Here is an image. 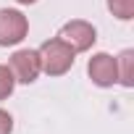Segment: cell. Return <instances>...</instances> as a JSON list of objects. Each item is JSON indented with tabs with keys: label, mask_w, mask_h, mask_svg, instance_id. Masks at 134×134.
I'll return each instance as SVG.
<instances>
[{
	"label": "cell",
	"mask_w": 134,
	"mask_h": 134,
	"mask_svg": "<svg viewBox=\"0 0 134 134\" xmlns=\"http://www.w3.org/2000/svg\"><path fill=\"white\" fill-rule=\"evenodd\" d=\"M37 53H40V63H42V74H47V76H66L74 69V60H76V53L58 34L45 40L37 47Z\"/></svg>",
	"instance_id": "obj_1"
},
{
	"label": "cell",
	"mask_w": 134,
	"mask_h": 134,
	"mask_svg": "<svg viewBox=\"0 0 134 134\" xmlns=\"http://www.w3.org/2000/svg\"><path fill=\"white\" fill-rule=\"evenodd\" d=\"M58 37L69 45L74 53H90L95 47V42H97V29L87 19H71V21H66L60 26Z\"/></svg>",
	"instance_id": "obj_2"
},
{
	"label": "cell",
	"mask_w": 134,
	"mask_h": 134,
	"mask_svg": "<svg viewBox=\"0 0 134 134\" xmlns=\"http://www.w3.org/2000/svg\"><path fill=\"white\" fill-rule=\"evenodd\" d=\"M29 37V19L19 8H0V47H16Z\"/></svg>",
	"instance_id": "obj_3"
},
{
	"label": "cell",
	"mask_w": 134,
	"mask_h": 134,
	"mask_svg": "<svg viewBox=\"0 0 134 134\" xmlns=\"http://www.w3.org/2000/svg\"><path fill=\"white\" fill-rule=\"evenodd\" d=\"M8 69L13 71L16 84H34L42 74V63H40V53L32 47H19L11 53L8 58Z\"/></svg>",
	"instance_id": "obj_4"
},
{
	"label": "cell",
	"mask_w": 134,
	"mask_h": 134,
	"mask_svg": "<svg viewBox=\"0 0 134 134\" xmlns=\"http://www.w3.org/2000/svg\"><path fill=\"white\" fill-rule=\"evenodd\" d=\"M87 76L95 87L108 90L118 84V71H116V55L110 53H92V58L87 60Z\"/></svg>",
	"instance_id": "obj_5"
},
{
	"label": "cell",
	"mask_w": 134,
	"mask_h": 134,
	"mask_svg": "<svg viewBox=\"0 0 134 134\" xmlns=\"http://www.w3.org/2000/svg\"><path fill=\"white\" fill-rule=\"evenodd\" d=\"M116 71H118V84L131 90L134 87V50L126 47L116 55Z\"/></svg>",
	"instance_id": "obj_6"
},
{
	"label": "cell",
	"mask_w": 134,
	"mask_h": 134,
	"mask_svg": "<svg viewBox=\"0 0 134 134\" xmlns=\"http://www.w3.org/2000/svg\"><path fill=\"white\" fill-rule=\"evenodd\" d=\"M108 11L118 21H131L134 19V0H105Z\"/></svg>",
	"instance_id": "obj_7"
},
{
	"label": "cell",
	"mask_w": 134,
	"mask_h": 134,
	"mask_svg": "<svg viewBox=\"0 0 134 134\" xmlns=\"http://www.w3.org/2000/svg\"><path fill=\"white\" fill-rule=\"evenodd\" d=\"M16 90V79H13V71L8 69V63H0V103L8 100Z\"/></svg>",
	"instance_id": "obj_8"
},
{
	"label": "cell",
	"mask_w": 134,
	"mask_h": 134,
	"mask_svg": "<svg viewBox=\"0 0 134 134\" xmlns=\"http://www.w3.org/2000/svg\"><path fill=\"white\" fill-rule=\"evenodd\" d=\"M0 134H13V116L5 108H0Z\"/></svg>",
	"instance_id": "obj_9"
},
{
	"label": "cell",
	"mask_w": 134,
	"mask_h": 134,
	"mask_svg": "<svg viewBox=\"0 0 134 134\" xmlns=\"http://www.w3.org/2000/svg\"><path fill=\"white\" fill-rule=\"evenodd\" d=\"M16 3H19V5H34L37 0H16Z\"/></svg>",
	"instance_id": "obj_10"
}]
</instances>
